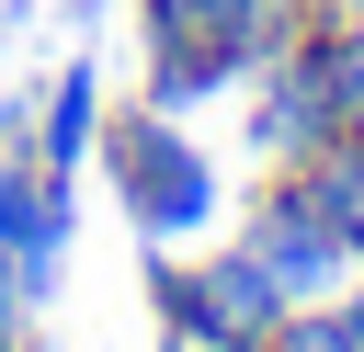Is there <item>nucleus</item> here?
Instances as JSON below:
<instances>
[{
	"instance_id": "5",
	"label": "nucleus",
	"mask_w": 364,
	"mask_h": 352,
	"mask_svg": "<svg viewBox=\"0 0 364 352\" xmlns=\"http://www.w3.org/2000/svg\"><path fill=\"white\" fill-rule=\"evenodd\" d=\"M239 91H250V159H262V170H296V159H307V148L330 136V102L307 91V68H296V57L250 68Z\"/></svg>"
},
{
	"instance_id": "12",
	"label": "nucleus",
	"mask_w": 364,
	"mask_h": 352,
	"mask_svg": "<svg viewBox=\"0 0 364 352\" xmlns=\"http://www.w3.org/2000/svg\"><path fill=\"white\" fill-rule=\"evenodd\" d=\"M182 352H216V341H182Z\"/></svg>"
},
{
	"instance_id": "13",
	"label": "nucleus",
	"mask_w": 364,
	"mask_h": 352,
	"mask_svg": "<svg viewBox=\"0 0 364 352\" xmlns=\"http://www.w3.org/2000/svg\"><path fill=\"white\" fill-rule=\"evenodd\" d=\"M11 352H23V341H11Z\"/></svg>"
},
{
	"instance_id": "4",
	"label": "nucleus",
	"mask_w": 364,
	"mask_h": 352,
	"mask_svg": "<svg viewBox=\"0 0 364 352\" xmlns=\"http://www.w3.org/2000/svg\"><path fill=\"white\" fill-rule=\"evenodd\" d=\"M0 261L23 273V307H46L68 273V170H46L34 148L0 159Z\"/></svg>"
},
{
	"instance_id": "10",
	"label": "nucleus",
	"mask_w": 364,
	"mask_h": 352,
	"mask_svg": "<svg viewBox=\"0 0 364 352\" xmlns=\"http://www.w3.org/2000/svg\"><path fill=\"white\" fill-rule=\"evenodd\" d=\"M193 23H205V0H136V34H148V57L193 45Z\"/></svg>"
},
{
	"instance_id": "7",
	"label": "nucleus",
	"mask_w": 364,
	"mask_h": 352,
	"mask_svg": "<svg viewBox=\"0 0 364 352\" xmlns=\"http://www.w3.org/2000/svg\"><path fill=\"white\" fill-rule=\"evenodd\" d=\"M296 182H307V204L341 227V250H353V273H364V114H353V125H330V136L296 159Z\"/></svg>"
},
{
	"instance_id": "11",
	"label": "nucleus",
	"mask_w": 364,
	"mask_h": 352,
	"mask_svg": "<svg viewBox=\"0 0 364 352\" xmlns=\"http://www.w3.org/2000/svg\"><path fill=\"white\" fill-rule=\"evenodd\" d=\"M307 11H364V0H307Z\"/></svg>"
},
{
	"instance_id": "9",
	"label": "nucleus",
	"mask_w": 364,
	"mask_h": 352,
	"mask_svg": "<svg viewBox=\"0 0 364 352\" xmlns=\"http://www.w3.org/2000/svg\"><path fill=\"white\" fill-rule=\"evenodd\" d=\"M262 352H364V341H353V318L318 295V307H284V329H273Z\"/></svg>"
},
{
	"instance_id": "3",
	"label": "nucleus",
	"mask_w": 364,
	"mask_h": 352,
	"mask_svg": "<svg viewBox=\"0 0 364 352\" xmlns=\"http://www.w3.org/2000/svg\"><path fill=\"white\" fill-rule=\"evenodd\" d=\"M239 250H250L296 307H318V295H341V284H353V250H341V227L307 204V182H296V170H262V193H250V216H239Z\"/></svg>"
},
{
	"instance_id": "2",
	"label": "nucleus",
	"mask_w": 364,
	"mask_h": 352,
	"mask_svg": "<svg viewBox=\"0 0 364 352\" xmlns=\"http://www.w3.org/2000/svg\"><path fill=\"white\" fill-rule=\"evenodd\" d=\"M284 284L228 238V250H205V261H182V250H159L148 261V318H159V352H182V341H216V352H262L273 329H284Z\"/></svg>"
},
{
	"instance_id": "1",
	"label": "nucleus",
	"mask_w": 364,
	"mask_h": 352,
	"mask_svg": "<svg viewBox=\"0 0 364 352\" xmlns=\"http://www.w3.org/2000/svg\"><path fill=\"white\" fill-rule=\"evenodd\" d=\"M91 159H102V182H114V204H125V227L148 238V250H182V238H205L216 227V159L193 148V125L171 114V102H102V136H91Z\"/></svg>"
},
{
	"instance_id": "8",
	"label": "nucleus",
	"mask_w": 364,
	"mask_h": 352,
	"mask_svg": "<svg viewBox=\"0 0 364 352\" xmlns=\"http://www.w3.org/2000/svg\"><path fill=\"white\" fill-rule=\"evenodd\" d=\"M91 136H102V68L68 57V68L46 79V102H34V159H46V170H80Z\"/></svg>"
},
{
	"instance_id": "6",
	"label": "nucleus",
	"mask_w": 364,
	"mask_h": 352,
	"mask_svg": "<svg viewBox=\"0 0 364 352\" xmlns=\"http://www.w3.org/2000/svg\"><path fill=\"white\" fill-rule=\"evenodd\" d=\"M284 57H296V68H307V91L330 102V125H353V114H364V11H307Z\"/></svg>"
}]
</instances>
